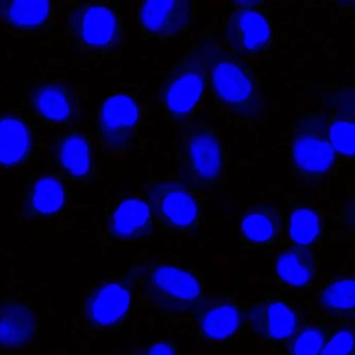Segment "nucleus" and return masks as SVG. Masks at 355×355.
Masks as SVG:
<instances>
[{"label":"nucleus","instance_id":"nucleus-1","mask_svg":"<svg viewBox=\"0 0 355 355\" xmlns=\"http://www.w3.org/2000/svg\"><path fill=\"white\" fill-rule=\"evenodd\" d=\"M214 96L228 113L248 121L266 115L267 105L257 74L241 58L213 39L201 43Z\"/></svg>","mask_w":355,"mask_h":355},{"label":"nucleus","instance_id":"nucleus-2","mask_svg":"<svg viewBox=\"0 0 355 355\" xmlns=\"http://www.w3.org/2000/svg\"><path fill=\"white\" fill-rule=\"evenodd\" d=\"M336 153L328 139V115L322 111L299 114L291 135L290 168L302 184H321L334 174Z\"/></svg>","mask_w":355,"mask_h":355},{"label":"nucleus","instance_id":"nucleus-3","mask_svg":"<svg viewBox=\"0 0 355 355\" xmlns=\"http://www.w3.org/2000/svg\"><path fill=\"white\" fill-rule=\"evenodd\" d=\"M209 83L200 49L182 55L159 85L157 99L166 117L175 124L188 122L202 101Z\"/></svg>","mask_w":355,"mask_h":355},{"label":"nucleus","instance_id":"nucleus-4","mask_svg":"<svg viewBox=\"0 0 355 355\" xmlns=\"http://www.w3.org/2000/svg\"><path fill=\"white\" fill-rule=\"evenodd\" d=\"M140 273L145 296L165 315L193 313L202 298L200 280L186 268L153 261Z\"/></svg>","mask_w":355,"mask_h":355},{"label":"nucleus","instance_id":"nucleus-5","mask_svg":"<svg viewBox=\"0 0 355 355\" xmlns=\"http://www.w3.org/2000/svg\"><path fill=\"white\" fill-rule=\"evenodd\" d=\"M146 197L151 213L164 232L189 234L200 225V200L186 182L176 178L155 180L149 186Z\"/></svg>","mask_w":355,"mask_h":355},{"label":"nucleus","instance_id":"nucleus-6","mask_svg":"<svg viewBox=\"0 0 355 355\" xmlns=\"http://www.w3.org/2000/svg\"><path fill=\"white\" fill-rule=\"evenodd\" d=\"M228 13L224 40L239 58H259L273 46L275 33L271 18L261 1H236Z\"/></svg>","mask_w":355,"mask_h":355},{"label":"nucleus","instance_id":"nucleus-7","mask_svg":"<svg viewBox=\"0 0 355 355\" xmlns=\"http://www.w3.org/2000/svg\"><path fill=\"white\" fill-rule=\"evenodd\" d=\"M184 182L193 190L211 191L224 174V150L215 128L200 125L189 132L184 142Z\"/></svg>","mask_w":355,"mask_h":355},{"label":"nucleus","instance_id":"nucleus-8","mask_svg":"<svg viewBox=\"0 0 355 355\" xmlns=\"http://www.w3.org/2000/svg\"><path fill=\"white\" fill-rule=\"evenodd\" d=\"M69 34L83 49L92 53L114 51L122 40L121 24L112 8L99 3H82L70 11Z\"/></svg>","mask_w":355,"mask_h":355},{"label":"nucleus","instance_id":"nucleus-9","mask_svg":"<svg viewBox=\"0 0 355 355\" xmlns=\"http://www.w3.org/2000/svg\"><path fill=\"white\" fill-rule=\"evenodd\" d=\"M141 123L139 103L125 94L105 99L99 112V130L105 147L112 153L130 150Z\"/></svg>","mask_w":355,"mask_h":355},{"label":"nucleus","instance_id":"nucleus-10","mask_svg":"<svg viewBox=\"0 0 355 355\" xmlns=\"http://www.w3.org/2000/svg\"><path fill=\"white\" fill-rule=\"evenodd\" d=\"M134 276L103 282L91 291L85 301V315L93 327L111 328L130 313Z\"/></svg>","mask_w":355,"mask_h":355},{"label":"nucleus","instance_id":"nucleus-11","mask_svg":"<svg viewBox=\"0 0 355 355\" xmlns=\"http://www.w3.org/2000/svg\"><path fill=\"white\" fill-rule=\"evenodd\" d=\"M194 19V5L190 0H148L141 5L139 13L143 32L157 40L182 36Z\"/></svg>","mask_w":355,"mask_h":355},{"label":"nucleus","instance_id":"nucleus-12","mask_svg":"<svg viewBox=\"0 0 355 355\" xmlns=\"http://www.w3.org/2000/svg\"><path fill=\"white\" fill-rule=\"evenodd\" d=\"M193 313L195 330L207 342L230 340L242 327V309L232 297H202Z\"/></svg>","mask_w":355,"mask_h":355},{"label":"nucleus","instance_id":"nucleus-13","mask_svg":"<svg viewBox=\"0 0 355 355\" xmlns=\"http://www.w3.org/2000/svg\"><path fill=\"white\" fill-rule=\"evenodd\" d=\"M251 331L269 342L288 340L300 327L298 309L279 299H266L253 303L246 311Z\"/></svg>","mask_w":355,"mask_h":355},{"label":"nucleus","instance_id":"nucleus-14","mask_svg":"<svg viewBox=\"0 0 355 355\" xmlns=\"http://www.w3.org/2000/svg\"><path fill=\"white\" fill-rule=\"evenodd\" d=\"M239 230L241 238L247 244L255 246L274 244L284 234L282 207L271 202L249 205L241 217Z\"/></svg>","mask_w":355,"mask_h":355},{"label":"nucleus","instance_id":"nucleus-15","mask_svg":"<svg viewBox=\"0 0 355 355\" xmlns=\"http://www.w3.org/2000/svg\"><path fill=\"white\" fill-rule=\"evenodd\" d=\"M110 236L120 242H140L155 234V223L150 207L140 198L122 201L112 214L107 225Z\"/></svg>","mask_w":355,"mask_h":355},{"label":"nucleus","instance_id":"nucleus-16","mask_svg":"<svg viewBox=\"0 0 355 355\" xmlns=\"http://www.w3.org/2000/svg\"><path fill=\"white\" fill-rule=\"evenodd\" d=\"M36 332V315L28 305L17 301L0 305V346L21 348L34 340Z\"/></svg>","mask_w":355,"mask_h":355},{"label":"nucleus","instance_id":"nucleus-17","mask_svg":"<svg viewBox=\"0 0 355 355\" xmlns=\"http://www.w3.org/2000/svg\"><path fill=\"white\" fill-rule=\"evenodd\" d=\"M275 271L284 284L293 288H304L315 282L318 263L311 248L290 246L277 253Z\"/></svg>","mask_w":355,"mask_h":355},{"label":"nucleus","instance_id":"nucleus-18","mask_svg":"<svg viewBox=\"0 0 355 355\" xmlns=\"http://www.w3.org/2000/svg\"><path fill=\"white\" fill-rule=\"evenodd\" d=\"M65 203V190L61 182L51 176L41 178L28 191L22 201L24 218H39L53 215Z\"/></svg>","mask_w":355,"mask_h":355},{"label":"nucleus","instance_id":"nucleus-19","mask_svg":"<svg viewBox=\"0 0 355 355\" xmlns=\"http://www.w3.org/2000/svg\"><path fill=\"white\" fill-rule=\"evenodd\" d=\"M33 107L39 116L53 123H62L71 117L73 99L65 87L55 83L39 85L31 94Z\"/></svg>","mask_w":355,"mask_h":355},{"label":"nucleus","instance_id":"nucleus-20","mask_svg":"<svg viewBox=\"0 0 355 355\" xmlns=\"http://www.w3.org/2000/svg\"><path fill=\"white\" fill-rule=\"evenodd\" d=\"M321 211L309 203H297L288 214V230L291 241L297 246L317 245L324 234Z\"/></svg>","mask_w":355,"mask_h":355},{"label":"nucleus","instance_id":"nucleus-21","mask_svg":"<svg viewBox=\"0 0 355 355\" xmlns=\"http://www.w3.org/2000/svg\"><path fill=\"white\" fill-rule=\"evenodd\" d=\"M31 135L24 122L13 116L0 117V166L24 161L31 149Z\"/></svg>","mask_w":355,"mask_h":355},{"label":"nucleus","instance_id":"nucleus-22","mask_svg":"<svg viewBox=\"0 0 355 355\" xmlns=\"http://www.w3.org/2000/svg\"><path fill=\"white\" fill-rule=\"evenodd\" d=\"M51 3L45 0H0V19L20 30H35L46 24Z\"/></svg>","mask_w":355,"mask_h":355},{"label":"nucleus","instance_id":"nucleus-23","mask_svg":"<svg viewBox=\"0 0 355 355\" xmlns=\"http://www.w3.org/2000/svg\"><path fill=\"white\" fill-rule=\"evenodd\" d=\"M53 153L61 167L73 178H85L92 169L90 145L80 135L71 134L60 139Z\"/></svg>","mask_w":355,"mask_h":355},{"label":"nucleus","instance_id":"nucleus-24","mask_svg":"<svg viewBox=\"0 0 355 355\" xmlns=\"http://www.w3.org/2000/svg\"><path fill=\"white\" fill-rule=\"evenodd\" d=\"M354 291L353 277L336 278L331 280L318 295V306L330 317L353 320Z\"/></svg>","mask_w":355,"mask_h":355},{"label":"nucleus","instance_id":"nucleus-25","mask_svg":"<svg viewBox=\"0 0 355 355\" xmlns=\"http://www.w3.org/2000/svg\"><path fill=\"white\" fill-rule=\"evenodd\" d=\"M355 123L353 115L336 114L328 117V139L334 153L344 159H354Z\"/></svg>","mask_w":355,"mask_h":355},{"label":"nucleus","instance_id":"nucleus-26","mask_svg":"<svg viewBox=\"0 0 355 355\" xmlns=\"http://www.w3.org/2000/svg\"><path fill=\"white\" fill-rule=\"evenodd\" d=\"M327 342V330L319 324L299 327L288 342V355H319Z\"/></svg>","mask_w":355,"mask_h":355},{"label":"nucleus","instance_id":"nucleus-27","mask_svg":"<svg viewBox=\"0 0 355 355\" xmlns=\"http://www.w3.org/2000/svg\"><path fill=\"white\" fill-rule=\"evenodd\" d=\"M319 355H355L353 324L340 325L326 342Z\"/></svg>","mask_w":355,"mask_h":355},{"label":"nucleus","instance_id":"nucleus-28","mask_svg":"<svg viewBox=\"0 0 355 355\" xmlns=\"http://www.w3.org/2000/svg\"><path fill=\"white\" fill-rule=\"evenodd\" d=\"M132 355H178V353L171 343L157 340L141 347Z\"/></svg>","mask_w":355,"mask_h":355}]
</instances>
